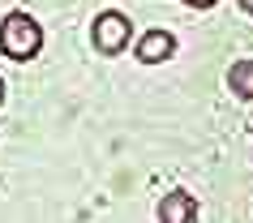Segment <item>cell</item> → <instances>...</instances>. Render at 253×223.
I'll return each mask as SVG.
<instances>
[{
  "label": "cell",
  "mask_w": 253,
  "mask_h": 223,
  "mask_svg": "<svg viewBox=\"0 0 253 223\" xmlns=\"http://www.w3.org/2000/svg\"><path fill=\"white\" fill-rule=\"evenodd\" d=\"M240 9H245V13H253V0H240Z\"/></svg>",
  "instance_id": "obj_7"
},
{
  "label": "cell",
  "mask_w": 253,
  "mask_h": 223,
  "mask_svg": "<svg viewBox=\"0 0 253 223\" xmlns=\"http://www.w3.org/2000/svg\"><path fill=\"white\" fill-rule=\"evenodd\" d=\"M129 35H133V26H129V17H125V13H116V9H107V13H99V17H94V47H99L103 56L125 52Z\"/></svg>",
  "instance_id": "obj_2"
},
{
  "label": "cell",
  "mask_w": 253,
  "mask_h": 223,
  "mask_svg": "<svg viewBox=\"0 0 253 223\" xmlns=\"http://www.w3.org/2000/svg\"><path fill=\"white\" fill-rule=\"evenodd\" d=\"M0 99H4V82H0Z\"/></svg>",
  "instance_id": "obj_8"
},
{
  "label": "cell",
  "mask_w": 253,
  "mask_h": 223,
  "mask_svg": "<svg viewBox=\"0 0 253 223\" xmlns=\"http://www.w3.org/2000/svg\"><path fill=\"white\" fill-rule=\"evenodd\" d=\"M43 47V26L30 13H9L0 22V52L9 60H30Z\"/></svg>",
  "instance_id": "obj_1"
},
{
  "label": "cell",
  "mask_w": 253,
  "mask_h": 223,
  "mask_svg": "<svg viewBox=\"0 0 253 223\" xmlns=\"http://www.w3.org/2000/svg\"><path fill=\"white\" fill-rule=\"evenodd\" d=\"M193 219H198V202L180 189L159 202V223H193Z\"/></svg>",
  "instance_id": "obj_4"
},
{
  "label": "cell",
  "mask_w": 253,
  "mask_h": 223,
  "mask_svg": "<svg viewBox=\"0 0 253 223\" xmlns=\"http://www.w3.org/2000/svg\"><path fill=\"white\" fill-rule=\"evenodd\" d=\"M227 86L240 99H253V60H236V65L227 69Z\"/></svg>",
  "instance_id": "obj_5"
},
{
  "label": "cell",
  "mask_w": 253,
  "mask_h": 223,
  "mask_svg": "<svg viewBox=\"0 0 253 223\" xmlns=\"http://www.w3.org/2000/svg\"><path fill=\"white\" fill-rule=\"evenodd\" d=\"M185 4H189V9H211L214 0H185Z\"/></svg>",
  "instance_id": "obj_6"
},
{
  "label": "cell",
  "mask_w": 253,
  "mask_h": 223,
  "mask_svg": "<svg viewBox=\"0 0 253 223\" xmlns=\"http://www.w3.org/2000/svg\"><path fill=\"white\" fill-rule=\"evenodd\" d=\"M172 52H176L172 30H146V35L137 39V60H142V65H159V60H172Z\"/></svg>",
  "instance_id": "obj_3"
}]
</instances>
